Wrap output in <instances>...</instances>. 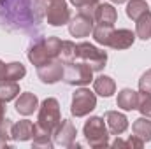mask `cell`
<instances>
[{
  "mask_svg": "<svg viewBox=\"0 0 151 149\" xmlns=\"http://www.w3.org/2000/svg\"><path fill=\"white\" fill-rule=\"evenodd\" d=\"M16 112L21 114V116H30L39 109V98L37 95L27 91V93H21L19 98L16 100Z\"/></svg>",
  "mask_w": 151,
  "mask_h": 149,
  "instance_id": "cell-16",
  "label": "cell"
},
{
  "mask_svg": "<svg viewBox=\"0 0 151 149\" xmlns=\"http://www.w3.org/2000/svg\"><path fill=\"white\" fill-rule=\"evenodd\" d=\"M5 111H7V107H5V102H4V100H0V121L5 117Z\"/></svg>",
  "mask_w": 151,
  "mask_h": 149,
  "instance_id": "cell-32",
  "label": "cell"
},
{
  "mask_svg": "<svg viewBox=\"0 0 151 149\" xmlns=\"http://www.w3.org/2000/svg\"><path fill=\"white\" fill-rule=\"evenodd\" d=\"M132 132H134L135 137L142 139L144 142H150L151 140V121H150V117H146V116L137 117V119L132 123Z\"/></svg>",
  "mask_w": 151,
  "mask_h": 149,
  "instance_id": "cell-19",
  "label": "cell"
},
{
  "mask_svg": "<svg viewBox=\"0 0 151 149\" xmlns=\"http://www.w3.org/2000/svg\"><path fill=\"white\" fill-rule=\"evenodd\" d=\"M144 140L142 139H139V137H135V135H132L128 140H127V148L128 149H142L144 148Z\"/></svg>",
  "mask_w": 151,
  "mask_h": 149,
  "instance_id": "cell-30",
  "label": "cell"
},
{
  "mask_svg": "<svg viewBox=\"0 0 151 149\" xmlns=\"http://www.w3.org/2000/svg\"><path fill=\"white\" fill-rule=\"evenodd\" d=\"M113 32H114V28L113 27H109V25H95L91 35H93V39H95L97 44H100V46H107V47H109V40H111Z\"/></svg>",
  "mask_w": 151,
  "mask_h": 149,
  "instance_id": "cell-23",
  "label": "cell"
},
{
  "mask_svg": "<svg viewBox=\"0 0 151 149\" xmlns=\"http://www.w3.org/2000/svg\"><path fill=\"white\" fill-rule=\"evenodd\" d=\"M63 70H65V65L58 58H55V60L37 67V77L44 84H55L63 79Z\"/></svg>",
  "mask_w": 151,
  "mask_h": 149,
  "instance_id": "cell-9",
  "label": "cell"
},
{
  "mask_svg": "<svg viewBox=\"0 0 151 149\" xmlns=\"http://www.w3.org/2000/svg\"><path fill=\"white\" fill-rule=\"evenodd\" d=\"M83 135L90 148H107L109 146V130L106 125V119L100 116H91L84 126H83Z\"/></svg>",
  "mask_w": 151,
  "mask_h": 149,
  "instance_id": "cell-2",
  "label": "cell"
},
{
  "mask_svg": "<svg viewBox=\"0 0 151 149\" xmlns=\"http://www.w3.org/2000/svg\"><path fill=\"white\" fill-rule=\"evenodd\" d=\"M139 91L141 93H151V69L141 75V79H139Z\"/></svg>",
  "mask_w": 151,
  "mask_h": 149,
  "instance_id": "cell-29",
  "label": "cell"
},
{
  "mask_svg": "<svg viewBox=\"0 0 151 149\" xmlns=\"http://www.w3.org/2000/svg\"><path fill=\"white\" fill-rule=\"evenodd\" d=\"M35 128H37V125H34L32 121L19 119L18 123L12 125V140H18V142L32 140L35 135Z\"/></svg>",
  "mask_w": 151,
  "mask_h": 149,
  "instance_id": "cell-14",
  "label": "cell"
},
{
  "mask_svg": "<svg viewBox=\"0 0 151 149\" xmlns=\"http://www.w3.org/2000/svg\"><path fill=\"white\" fill-rule=\"evenodd\" d=\"M12 121L11 119H7V117H4L2 121H0V137L2 139H5V140H11L12 139Z\"/></svg>",
  "mask_w": 151,
  "mask_h": 149,
  "instance_id": "cell-28",
  "label": "cell"
},
{
  "mask_svg": "<svg viewBox=\"0 0 151 149\" xmlns=\"http://www.w3.org/2000/svg\"><path fill=\"white\" fill-rule=\"evenodd\" d=\"M58 60L63 65L76 62V44L72 40H62V47H60V53H58Z\"/></svg>",
  "mask_w": 151,
  "mask_h": 149,
  "instance_id": "cell-24",
  "label": "cell"
},
{
  "mask_svg": "<svg viewBox=\"0 0 151 149\" xmlns=\"http://www.w3.org/2000/svg\"><path fill=\"white\" fill-rule=\"evenodd\" d=\"M146 12H150V5L146 0H130L127 4V16L134 21H137Z\"/></svg>",
  "mask_w": 151,
  "mask_h": 149,
  "instance_id": "cell-21",
  "label": "cell"
},
{
  "mask_svg": "<svg viewBox=\"0 0 151 149\" xmlns=\"http://www.w3.org/2000/svg\"><path fill=\"white\" fill-rule=\"evenodd\" d=\"M97 107V95L95 91H90V88H79L72 93L70 102V114L74 117H84Z\"/></svg>",
  "mask_w": 151,
  "mask_h": 149,
  "instance_id": "cell-6",
  "label": "cell"
},
{
  "mask_svg": "<svg viewBox=\"0 0 151 149\" xmlns=\"http://www.w3.org/2000/svg\"><path fill=\"white\" fill-rule=\"evenodd\" d=\"M0 148H9V140H5V139L0 137Z\"/></svg>",
  "mask_w": 151,
  "mask_h": 149,
  "instance_id": "cell-33",
  "label": "cell"
},
{
  "mask_svg": "<svg viewBox=\"0 0 151 149\" xmlns=\"http://www.w3.org/2000/svg\"><path fill=\"white\" fill-rule=\"evenodd\" d=\"M19 93L21 91L18 81H0V100H4L5 104L14 100Z\"/></svg>",
  "mask_w": 151,
  "mask_h": 149,
  "instance_id": "cell-20",
  "label": "cell"
},
{
  "mask_svg": "<svg viewBox=\"0 0 151 149\" xmlns=\"http://www.w3.org/2000/svg\"><path fill=\"white\" fill-rule=\"evenodd\" d=\"M104 119H106V125H107V130H109L111 135H121L128 128V117L123 112L107 111Z\"/></svg>",
  "mask_w": 151,
  "mask_h": 149,
  "instance_id": "cell-11",
  "label": "cell"
},
{
  "mask_svg": "<svg viewBox=\"0 0 151 149\" xmlns=\"http://www.w3.org/2000/svg\"><path fill=\"white\" fill-rule=\"evenodd\" d=\"M42 2H47V4H49V2H55V0H42Z\"/></svg>",
  "mask_w": 151,
  "mask_h": 149,
  "instance_id": "cell-36",
  "label": "cell"
},
{
  "mask_svg": "<svg viewBox=\"0 0 151 149\" xmlns=\"http://www.w3.org/2000/svg\"><path fill=\"white\" fill-rule=\"evenodd\" d=\"M111 146H113V148H125V149H128V148H127V140H121V139H119V135H116V140H114Z\"/></svg>",
  "mask_w": 151,
  "mask_h": 149,
  "instance_id": "cell-31",
  "label": "cell"
},
{
  "mask_svg": "<svg viewBox=\"0 0 151 149\" xmlns=\"http://www.w3.org/2000/svg\"><path fill=\"white\" fill-rule=\"evenodd\" d=\"M46 19H47V25H51V27L69 25V21H70V9H69L67 2L65 0L49 2L47 7H46Z\"/></svg>",
  "mask_w": 151,
  "mask_h": 149,
  "instance_id": "cell-7",
  "label": "cell"
},
{
  "mask_svg": "<svg viewBox=\"0 0 151 149\" xmlns=\"http://www.w3.org/2000/svg\"><path fill=\"white\" fill-rule=\"evenodd\" d=\"M76 135H77V130H76L74 123L70 119H62L60 125L53 132V142H55V146L70 149L72 144L76 142Z\"/></svg>",
  "mask_w": 151,
  "mask_h": 149,
  "instance_id": "cell-8",
  "label": "cell"
},
{
  "mask_svg": "<svg viewBox=\"0 0 151 149\" xmlns=\"http://www.w3.org/2000/svg\"><path fill=\"white\" fill-rule=\"evenodd\" d=\"M76 58L88 63L93 72H100L106 69L107 63V53L104 49H99L97 46L90 44V42H79L76 44Z\"/></svg>",
  "mask_w": 151,
  "mask_h": 149,
  "instance_id": "cell-4",
  "label": "cell"
},
{
  "mask_svg": "<svg viewBox=\"0 0 151 149\" xmlns=\"http://www.w3.org/2000/svg\"><path fill=\"white\" fill-rule=\"evenodd\" d=\"M111 2H113V4H125L127 0H111Z\"/></svg>",
  "mask_w": 151,
  "mask_h": 149,
  "instance_id": "cell-35",
  "label": "cell"
},
{
  "mask_svg": "<svg viewBox=\"0 0 151 149\" xmlns=\"http://www.w3.org/2000/svg\"><path fill=\"white\" fill-rule=\"evenodd\" d=\"M51 139H53L51 133L40 130L37 126V128H35V135H34V139H32V146H34V148H42V149H53L55 148V142H53Z\"/></svg>",
  "mask_w": 151,
  "mask_h": 149,
  "instance_id": "cell-25",
  "label": "cell"
},
{
  "mask_svg": "<svg viewBox=\"0 0 151 149\" xmlns=\"http://www.w3.org/2000/svg\"><path fill=\"white\" fill-rule=\"evenodd\" d=\"M62 81H65L69 86H88L93 81V69L81 60L67 63Z\"/></svg>",
  "mask_w": 151,
  "mask_h": 149,
  "instance_id": "cell-5",
  "label": "cell"
},
{
  "mask_svg": "<svg viewBox=\"0 0 151 149\" xmlns=\"http://www.w3.org/2000/svg\"><path fill=\"white\" fill-rule=\"evenodd\" d=\"M139 97H141V91H135L132 88H123L118 93L116 105L119 109H123V111H137V107H139Z\"/></svg>",
  "mask_w": 151,
  "mask_h": 149,
  "instance_id": "cell-13",
  "label": "cell"
},
{
  "mask_svg": "<svg viewBox=\"0 0 151 149\" xmlns=\"http://www.w3.org/2000/svg\"><path fill=\"white\" fill-rule=\"evenodd\" d=\"M135 35L142 40L151 39V12L142 14L137 21H135Z\"/></svg>",
  "mask_w": 151,
  "mask_h": 149,
  "instance_id": "cell-22",
  "label": "cell"
},
{
  "mask_svg": "<svg viewBox=\"0 0 151 149\" xmlns=\"http://www.w3.org/2000/svg\"><path fill=\"white\" fill-rule=\"evenodd\" d=\"M137 111L141 112L142 116H146V117L151 119V93H141Z\"/></svg>",
  "mask_w": 151,
  "mask_h": 149,
  "instance_id": "cell-27",
  "label": "cell"
},
{
  "mask_svg": "<svg viewBox=\"0 0 151 149\" xmlns=\"http://www.w3.org/2000/svg\"><path fill=\"white\" fill-rule=\"evenodd\" d=\"M4 65H5V63H4V62L0 60V81H2V72H4Z\"/></svg>",
  "mask_w": 151,
  "mask_h": 149,
  "instance_id": "cell-34",
  "label": "cell"
},
{
  "mask_svg": "<svg viewBox=\"0 0 151 149\" xmlns=\"http://www.w3.org/2000/svg\"><path fill=\"white\" fill-rule=\"evenodd\" d=\"M60 47H62V40L58 37H40L35 42H32L28 47V53H27L28 62L37 69L40 65L58 58Z\"/></svg>",
  "mask_w": 151,
  "mask_h": 149,
  "instance_id": "cell-1",
  "label": "cell"
},
{
  "mask_svg": "<svg viewBox=\"0 0 151 149\" xmlns=\"http://www.w3.org/2000/svg\"><path fill=\"white\" fill-rule=\"evenodd\" d=\"M74 7L79 9V12H86V14H90V16H93V12H95V7H97V4L100 2V0H69Z\"/></svg>",
  "mask_w": 151,
  "mask_h": 149,
  "instance_id": "cell-26",
  "label": "cell"
},
{
  "mask_svg": "<svg viewBox=\"0 0 151 149\" xmlns=\"http://www.w3.org/2000/svg\"><path fill=\"white\" fill-rule=\"evenodd\" d=\"M135 32H132V30H128V28H119V30H114L113 35H111V40H109V47H113V49H128V47H132L134 46V42H135Z\"/></svg>",
  "mask_w": 151,
  "mask_h": 149,
  "instance_id": "cell-12",
  "label": "cell"
},
{
  "mask_svg": "<svg viewBox=\"0 0 151 149\" xmlns=\"http://www.w3.org/2000/svg\"><path fill=\"white\" fill-rule=\"evenodd\" d=\"M27 75V69L21 62H11L4 65L2 81H19Z\"/></svg>",
  "mask_w": 151,
  "mask_h": 149,
  "instance_id": "cell-18",
  "label": "cell"
},
{
  "mask_svg": "<svg viewBox=\"0 0 151 149\" xmlns=\"http://www.w3.org/2000/svg\"><path fill=\"white\" fill-rule=\"evenodd\" d=\"M93 19L99 25H109L113 27L118 21V11L113 7V4H97L95 12H93Z\"/></svg>",
  "mask_w": 151,
  "mask_h": 149,
  "instance_id": "cell-15",
  "label": "cell"
},
{
  "mask_svg": "<svg viewBox=\"0 0 151 149\" xmlns=\"http://www.w3.org/2000/svg\"><path fill=\"white\" fill-rule=\"evenodd\" d=\"M60 121H62V114H60V104H58L56 98L49 97V98H46L39 104V114L35 125L40 130L53 135V132L60 125Z\"/></svg>",
  "mask_w": 151,
  "mask_h": 149,
  "instance_id": "cell-3",
  "label": "cell"
},
{
  "mask_svg": "<svg viewBox=\"0 0 151 149\" xmlns=\"http://www.w3.org/2000/svg\"><path fill=\"white\" fill-rule=\"evenodd\" d=\"M93 91L97 95L104 97V98H109V97H113L114 91H116V82H114L113 77L102 74L93 81Z\"/></svg>",
  "mask_w": 151,
  "mask_h": 149,
  "instance_id": "cell-17",
  "label": "cell"
},
{
  "mask_svg": "<svg viewBox=\"0 0 151 149\" xmlns=\"http://www.w3.org/2000/svg\"><path fill=\"white\" fill-rule=\"evenodd\" d=\"M93 16L86 14V12H77L74 18H70L69 21V34L72 37H88L93 32Z\"/></svg>",
  "mask_w": 151,
  "mask_h": 149,
  "instance_id": "cell-10",
  "label": "cell"
}]
</instances>
